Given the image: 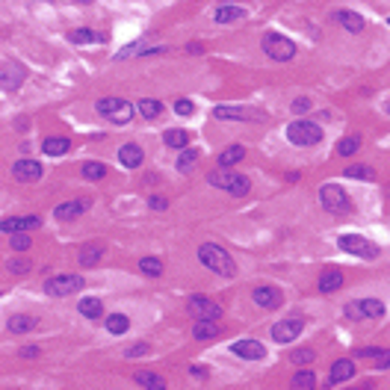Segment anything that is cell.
Returning <instances> with one entry per match:
<instances>
[{"instance_id": "1", "label": "cell", "mask_w": 390, "mask_h": 390, "mask_svg": "<svg viewBox=\"0 0 390 390\" xmlns=\"http://www.w3.org/2000/svg\"><path fill=\"white\" fill-rule=\"evenodd\" d=\"M198 260H202L210 272H216L222 278H234L237 275L234 257L228 254L222 246H216V243H202V246H198Z\"/></svg>"}, {"instance_id": "2", "label": "cell", "mask_w": 390, "mask_h": 390, "mask_svg": "<svg viewBox=\"0 0 390 390\" xmlns=\"http://www.w3.org/2000/svg\"><path fill=\"white\" fill-rule=\"evenodd\" d=\"M207 184L216 186V189H225V193L234 195V198H243V195L252 193V181H248L246 175H239V172H225V169H219V172H210V175H207Z\"/></svg>"}, {"instance_id": "3", "label": "cell", "mask_w": 390, "mask_h": 390, "mask_svg": "<svg viewBox=\"0 0 390 390\" xmlns=\"http://www.w3.org/2000/svg\"><path fill=\"white\" fill-rule=\"evenodd\" d=\"M287 139L299 148H311L323 142V127L307 122V118H296L293 124H287Z\"/></svg>"}, {"instance_id": "4", "label": "cell", "mask_w": 390, "mask_h": 390, "mask_svg": "<svg viewBox=\"0 0 390 390\" xmlns=\"http://www.w3.org/2000/svg\"><path fill=\"white\" fill-rule=\"evenodd\" d=\"M319 204H323V210H325V213H332V216L352 213V202H349V195L337 184L319 186Z\"/></svg>"}, {"instance_id": "5", "label": "cell", "mask_w": 390, "mask_h": 390, "mask_svg": "<svg viewBox=\"0 0 390 390\" xmlns=\"http://www.w3.org/2000/svg\"><path fill=\"white\" fill-rule=\"evenodd\" d=\"M95 109L113 124H127L136 113V109L130 107V101H124V98H101V101L95 104Z\"/></svg>"}, {"instance_id": "6", "label": "cell", "mask_w": 390, "mask_h": 390, "mask_svg": "<svg viewBox=\"0 0 390 390\" xmlns=\"http://www.w3.org/2000/svg\"><path fill=\"white\" fill-rule=\"evenodd\" d=\"M263 54L269 59H275V63H290V59L296 56V42L281 36V33H266L263 36Z\"/></svg>"}, {"instance_id": "7", "label": "cell", "mask_w": 390, "mask_h": 390, "mask_svg": "<svg viewBox=\"0 0 390 390\" xmlns=\"http://www.w3.org/2000/svg\"><path fill=\"white\" fill-rule=\"evenodd\" d=\"M86 281H83V275H77V272H65V275H54V278H47L45 281V293L47 296H54V299H63V296H74L77 290H83Z\"/></svg>"}, {"instance_id": "8", "label": "cell", "mask_w": 390, "mask_h": 390, "mask_svg": "<svg viewBox=\"0 0 390 390\" xmlns=\"http://www.w3.org/2000/svg\"><path fill=\"white\" fill-rule=\"evenodd\" d=\"M337 246L343 248L346 254H355V257H364V260H373V257L382 254V248L376 243H369V239L361 237V234H343L337 239Z\"/></svg>"}, {"instance_id": "9", "label": "cell", "mask_w": 390, "mask_h": 390, "mask_svg": "<svg viewBox=\"0 0 390 390\" xmlns=\"http://www.w3.org/2000/svg\"><path fill=\"white\" fill-rule=\"evenodd\" d=\"M24 77H27V72L21 63H15V59H9V56L0 63V86H3V92H15V89L24 83Z\"/></svg>"}, {"instance_id": "10", "label": "cell", "mask_w": 390, "mask_h": 390, "mask_svg": "<svg viewBox=\"0 0 390 390\" xmlns=\"http://www.w3.org/2000/svg\"><path fill=\"white\" fill-rule=\"evenodd\" d=\"M186 314L195 319H219L222 316V305L210 302L204 296H189L186 299Z\"/></svg>"}, {"instance_id": "11", "label": "cell", "mask_w": 390, "mask_h": 390, "mask_svg": "<svg viewBox=\"0 0 390 390\" xmlns=\"http://www.w3.org/2000/svg\"><path fill=\"white\" fill-rule=\"evenodd\" d=\"M302 328H305V319L302 316L281 319V323L272 325V340H275V343H293V340L302 334Z\"/></svg>"}, {"instance_id": "12", "label": "cell", "mask_w": 390, "mask_h": 390, "mask_svg": "<svg viewBox=\"0 0 390 390\" xmlns=\"http://www.w3.org/2000/svg\"><path fill=\"white\" fill-rule=\"evenodd\" d=\"M216 118H231V122H257V118H263V113H257L252 107H216L213 109Z\"/></svg>"}, {"instance_id": "13", "label": "cell", "mask_w": 390, "mask_h": 390, "mask_svg": "<svg viewBox=\"0 0 390 390\" xmlns=\"http://www.w3.org/2000/svg\"><path fill=\"white\" fill-rule=\"evenodd\" d=\"M39 225H42L39 216H12V219H3V222H0V231L3 234H27Z\"/></svg>"}, {"instance_id": "14", "label": "cell", "mask_w": 390, "mask_h": 390, "mask_svg": "<svg viewBox=\"0 0 390 390\" xmlns=\"http://www.w3.org/2000/svg\"><path fill=\"white\" fill-rule=\"evenodd\" d=\"M231 352L237 358H243V361H260V358H266V346L257 343V340H237Z\"/></svg>"}, {"instance_id": "15", "label": "cell", "mask_w": 390, "mask_h": 390, "mask_svg": "<svg viewBox=\"0 0 390 390\" xmlns=\"http://www.w3.org/2000/svg\"><path fill=\"white\" fill-rule=\"evenodd\" d=\"M89 207H92V202H86V198H80V202H65V204H56L54 207V216L59 219V222H68V219L83 216Z\"/></svg>"}, {"instance_id": "16", "label": "cell", "mask_w": 390, "mask_h": 390, "mask_svg": "<svg viewBox=\"0 0 390 390\" xmlns=\"http://www.w3.org/2000/svg\"><path fill=\"white\" fill-rule=\"evenodd\" d=\"M12 175L15 181H24V184H33L42 177V166L36 163V160H18V163L12 166Z\"/></svg>"}, {"instance_id": "17", "label": "cell", "mask_w": 390, "mask_h": 390, "mask_svg": "<svg viewBox=\"0 0 390 390\" xmlns=\"http://www.w3.org/2000/svg\"><path fill=\"white\" fill-rule=\"evenodd\" d=\"M252 299H254L257 307H266V311H272V307L281 305V290H275V287H257L254 293H252Z\"/></svg>"}, {"instance_id": "18", "label": "cell", "mask_w": 390, "mask_h": 390, "mask_svg": "<svg viewBox=\"0 0 390 390\" xmlns=\"http://www.w3.org/2000/svg\"><path fill=\"white\" fill-rule=\"evenodd\" d=\"M142 160H145V151L139 145H133V142H127V145L118 148V163H122L124 169H139V166H142Z\"/></svg>"}, {"instance_id": "19", "label": "cell", "mask_w": 390, "mask_h": 390, "mask_svg": "<svg viewBox=\"0 0 390 390\" xmlns=\"http://www.w3.org/2000/svg\"><path fill=\"white\" fill-rule=\"evenodd\" d=\"M68 42L72 45H104L107 42V36H101V33H95V30H89V27H77V30H72L68 33Z\"/></svg>"}, {"instance_id": "20", "label": "cell", "mask_w": 390, "mask_h": 390, "mask_svg": "<svg viewBox=\"0 0 390 390\" xmlns=\"http://www.w3.org/2000/svg\"><path fill=\"white\" fill-rule=\"evenodd\" d=\"M343 272L340 269H325L323 275H319V293H337L340 287H343Z\"/></svg>"}, {"instance_id": "21", "label": "cell", "mask_w": 390, "mask_h": 390, "mask_svg": "<svg viewBox=\"0 0 390 390\" xmlns=\"http://www.w3.org/2000/svg\"><path fill=\"white\" fill-rule=\"evenodd\" d=\"M36 325H39V319L30 314H15V316H9V323H6V328L12 334H27V332H33Z\"/></svg>"}, {"instance_id": "22", "label": "cell", "mask_w": 390, "mask_h": 390, "mask_svg": "<svg viewBox=\"0 0 390 390\" xmlns=\"http://www.w3.org/2000/svg\"><path fill=\"white\" fill-rule=\"evenodd\" d=\"M355 358H369V361H373L378 369H384V367H390V349H355Z\"/></svg>"}, {"instance_id": "23", "label": "cell", "mask_w": 390, "mask_h": 390, "mask_svg": "<svg viewBox=\"0 0 390 390\" xmlns=\"http://www.w3.org/2000/svg\"><path fill=\"white\" fill-rule=\"evenodd\" d=\"M101 257H104V243H98V239L80 248V266H95Z\"/></svg>"}, {"instance_id": "24", "label": "cell", "mask_w": 390, "mask_h": 390, "mask_svg": "<svg viewBox=\"0 0 390 390\" xmlns=\"http://www.w3.org/2000/svg\"><path fill=\"white\" fill-rule=\"evenodd\" d=\"M355 376V364L352 361H334L332 364V373H328V384H340V382H346V378H352Z\"/></svg>"}, {"instance_id": "25", "label": "cell", "mask_w": 390, "mask_h": 390, "mask_svg": "<svg viewBox=\"0 0 390 390\" xmlns=\"http://www.w3.org/2000/svg\"><path fill=\"white\" fill-rule=\"evenodd\" d=\"M239 18H246L243 6H216L213 9V21L216 24H231V21H239Z\"/></svg>"}, {"instance_id": "26", "label": "cell", "mask_w": 390, "mask_h": 390, "mask_svg": "<svg viewBox=\"0 0 390 390\" xmlns=\"http://www.w3.org/2000/svg\"><path fill=\"white\" fill-rule=\"evenodd\" d=\"M193 337H195V340H213V337H219V325H216V319H195V325H193Z\"/></svg>"}, {"instance_id": "27", "label": "cell", "mask_w": 390, "mask_h": 390, "mask_svg": "<svg viewBox=\"0 0 390 390\" xmlns=\"http://www.w3.org/2000/svg\"><path fill=\"white\" fill-rule=\"evenodd\" d=\"M68 148H72V142H68L65 136H47L45 142H42V151H45L47 157H63Z\"/></svg>"}, {"instance_id": "28", "label": "cell", "mask_w": 390, "mask_h": 390, "mask_svg": "<svg viewBox=\"0 0 390 390\" xmlns=\"http://www.w3.org/2000/svg\"><path fill=\"white\" fill-rule=\"evenodd\" d=\"M334 21L343 24V30H349V33H361V30L367 27L364 18L358 12H334Z\"/></svg>"}, {"instance_id": "29", "label": "cell", "mask_w": 390, "mask_h": 390, "mask_svg": "<svg viewBox=\"0 0 390 390\" xmlns=\"http://www.w3.org/2000/svg\"><path fill=\"white\" fill-rule=\"evenodd\" d=\"M133 382L142 384L145 390H166V382L157 373H151V369H139V373L133 376Z\"/></svg>"}, {"instance_id": "30", "label": "cell", "mask_w": 390, "mask_h": 390, "mask_svg": "<svg viewBox=\"0 0 390 390\" xmlns=\"http://www.w3.org/2000/svg\"><path fill=\"white\" fill-rule=\"evenodd\" d=\"M163 142L169 148H175V151H184V148H189V133H186V130L172 127V130H166V133H163Z\"/></svg>"}, {"instance_id": "31", "label": "cell", "mask_w": 390, "mask_h": 390, "mask_svg": "<svg viewBox=\"0 0 390 390\" xmlns=\"http://www.w3.org/2000/svg\"><path fill=\"white\" fill-rule=\"evenodd\" d=\"M77 311L83 314L86 319H101L104 316V305H101V299H80Z\"/></svg>"}, {"instance_id": "32", "label": "cell", "mask_w": 390, "mask_h": 390, "mask_svg": "<svg viewBox=\"0 0 390 390\" xmlns=\"http://www.w3.org/2000/svg\"><path fill=\"white\" fill-rule=\"evenodd\" d=\"M177 172H193V169L198 166V151H195V148H184V151L181 154H177Z\"/></svg>"}, {"instance_id": "33", "label": "cell", "mask_w": 390, "mask_h": 390, "mask_svg": "<svg viewBox=\"0 0 390 390\" xmlns=\"http://www.w3.org/2000/svg\"><path fill=\"white\" fill-rule=\"evenodd\" d=\"M243 157H246V148H243V145H231V148H225V151L219 154V166H222V169L237 166Z\"/></svg>"}, {"instance_id": "34", "label": "cell", "mask_w": 390, "mask_h": 390, "mask_svg": "<svg viewBox=\"0 0 390 390\" xmlns=\"http://www.w3.org/2000/svg\"><path fill=\"white\" fill-rule=\"evenodd\" d=\"M290 390H316V378L311 369H299V373L293 376V384H290Z\"/></svg>"}, {"instance_id": "35", "label": "cell", "mask_w": 390, "mask_h": 390, "mask_svg": "<svg viewBox=\"0 0 390 390\" xmlns=\"http://www.w3.org/2000/svg\"><path fill=\"white\" fill-rule=\"evenodd\" d=\"M358 307H361V316H367V319H378L384 314V302H378V299H361Z\"/></svg>"}, {"instance_id": "36", "label": "cell", "mask_w": 390, "mask_h": 390, "mask_svg": "<svg viewBox=\"0 0 390 390\" xmlns=\"http://www.w3.org/2000/svg\"><path fill=\"white\" fill-rule=\"evenodd\" d=\"M136 109H139V116L142 118H157L160 113H163V101H157V98H142Z\"/></svg>"}, {"instance_id": "37", "label": "cell", "mask_w": 390, "mask_h": 390, "mask_svg": "<svg viewBox=\"0 0 390 390\" xmlns=\"http://www.w3.org/2000/svg\"><path fill=\"white\" fill-rule=\"evenodd\" d=\"M127 328H130V319L124 314H109L107 316V332L109 334H124Z\"/></svg>"}, {"instance_id": "38", "label": "cell", "mask_w": 390, "mask_h": 390, "mask_svg": "<svg viewBox=\"0 0 390 390\" xmlns=\"http://www.w3.org/2000/svg\"><path fill=\"white\" fill-rule=\"evenodd\" d=\"M358 148H361V136H343V139L337 142V154H340V157H352Z\"/></svg>"}, {"instance_id": "39", "label": "cell", "mask_w": 390, "mask_h": 390, "mask_svg": "<svg viewBox=\"0 0 390 390\" xmlns=\"http://www.w3.org/2000/svg\"><path fill=\"white\" fill-rule=\"evenodd\" d=\"M139 269H142L148 278H157V275H163V260L160 257H142L139 260Z\"/></svg>"}, {"instance_id": "40", "label": "cell", "mask_w": 390, "mask_h": 390, "mask_svg": "<svg viewBox=\"0 0 390 390\" xmlns=\"http://www.w3.org/2000/svg\"><path fill=\"white\" fill-rule=\"evenodd\" d=\"M346 177H355V181H376V172L369 166H349L343 169Z\"/></svg>"}, {"instance_id": "41", "label": "cell", "mask_w": 390, "mask_h": 390, "mask_svg": "<svg viewBox=\"0 0 390 390\" xmlns=\"http://www.w3.org/2000/svg\"><path fill=\"white\" fill-rule=\"evenodd\" d=\"M316 358V352L314 349H293V352H290V361H293L296 367H305V364H311Z\"/></svg>"}, {"instance_id": "42", "label": "cell", "mask_w": 390, "mask_h": 390, "mask_svg": "<svg viewBox=\"0 0 390 390\" xmlns=\"http://www.w3.org/2000/svg\"><path fill=\"white\" fill-rule=\"evenodd\" d=\"M104 175H107L104 163H83V177H86V181H101Z\"/></svg>"}, {"instance_id": "43", "label": "cell", "mask_w": 390, "mask_h": 390, "mask_svg": "<svg viewBox=\"0 0 390 390\" xmlns=\"http://www.w3.org/2000/svg\"><path fill=\"white\" fill-rule=\"evenodd\" d=\"M9 246H12L15 252H27V248L33 246V239H30L27 234H9Z\"/></svg>"}, {"instance_id": "44", "label": "cell", "mask_w": 390, "mask_h": 390, "mask_svg": "<svg viewBox=\"0 0 390 390\" xmlns=\"http://www.w3.org/2000/svg\"><path fill=\"white\" fill-rule=\"evenodd\" d=\"M6 266H9V272H12V275H27L33 263H30V260H24V257H15V260H9Z\"/></svg>"}, {"instance_id": "45", "label": "cell", "mask_w": 390, "mask_h": 390, "mask_svg": "<svg viewBox=\"0 0 390 390\" xmlns=\"http://www.w3.org/2000/svg\"><path fill=\"white\" fill-rule=\"evenodd\" d=\"M175 113L177 116H193L195 113V104L189 101V98H177V101H175Z\"/></svg>"}, {"instance_id": "46", "label": "cell", "mask_w": 390, "mask_h": 390, "mask_svg": "<svg viewBox=\"0 0 390 390\" xmlns=\"http://www.w3.org/2000/svg\"><path fill=\"white\" fill-rule=\"evenodd\" d=\"M148 349H151L148 343H133V346H130L127 352H124V358H139V355H148Z\"/></svg>"}, {"instance_id": "47", "label": "cell", "mask_w": 390, "mask_h": 390, "mask_svg": "<svg viewBox=\"0 0 390 390\" xmlns=\"http://www.w3.org/2000/svg\"><path fill=\"white\" fill-rule=\"evenodd\" d=\"M148 207H151V210H166V207H169V198H163V195H151V198H148Z\"/></svg>"}, {"instance_id": "48", "label": "cell", "mask_w": 390, "mask_h": 390, "mask_svg": "<svg viewBox=\"0 0 390 390\" xmlns=\"http://www.w3.org/2000/svg\"><path fill=\"white\" fill-rule=\"evenodd\" d=\"M343 314H346L349 319H364V316H361V307H358V302H349V305L343 307Z\"/></svg>"}, {"instance_id": "49", "label": "cell", "mask_w": 390, "mask_h": 390, "mask_svg": "<svg viewBox=\"0 0 390 390\" xmlns=\"http://www.w3.org/2000/svg\"><path fill=\"white\" fill-rule=\"evenodd\" d=\"M311 109V98H296L293 101V113H307Z\"/></svg>"}, {"instance_id": "50", "label": "cell", "mask_w": 390, "mask_h": 390, "mask_svg": "<svg viewBox=\"0 0 390 390\" xmlns=\"http://www.w3.org/2000/svg\"><path fill=\"white\" fill-rule=\"evenodd\" d=\"M18 355H21V358H36V355H39V349H36V346H24Z\"/></svg>"}, {"instance_id": "51", "label": "cell", "mask_w": 390, "mask_h": 390, "mask_svg": "<svg viewBox=\"0 0 390 390\" xmlns=\"http://www.w3.org/2000/svg\"><path fill=\"white\" fill-rule=\"evenodd\" d=\"M369 387H373V384L367 382V384H361V387H349V390H369Z\"/></svg>"}, {"instance_id": "52", "label": "cell", "mask_w": 390, "mask_h": 390, "mask_svg": "<svg viewBox=\"0 0 390 390\" xmlns=\"http://www.w3.org/2000/svg\"><path fill=\"white\" fill-rule=\"evenodd\" d=\"M74 3H92V0H74Z\"/></svg>"}, {"instance_id": "53", "label": "cell", "mask_w": 390, "mask_h": 390, "mask_svg": "<svg viewBox=\"0 0 390 390\" xmlns=\"http://www.w3.org/2000/svg\"><path fill=\"white\" fill-rule=\"evenodd\" d=\"M384 109H387V113H390V104H387V107H384Z\"/></svg>"}, {"instance_id": "54", "label": "cell", "mask_w": 390, "mask_h": 390, "mask_svg": "<svg viewBox=\"0 0 390 390\" xmlns=\"http://www.w3.org/2000/svg\"><path fill=\"white\" fill-rule=\"evenodd\" d=\"M387 24H390V21H387Z\"/></svg>"}]
</instances>
